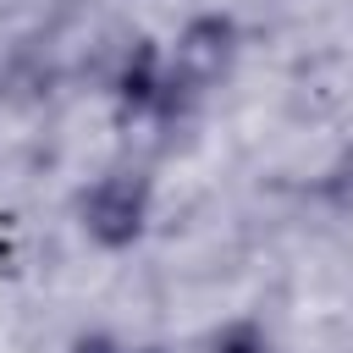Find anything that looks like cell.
Segmentation results:
<instances>
[{
    "label": "cell",
    "mask_w": 353,
    "mask_h": 353,
    "mask_svg": "<svg viewBox=\"0 0 353 353\" xmlns=\"http://www.w3.org/2000/svg\"><path fill=\"white\" fill-rule=\"evenodd\" d=\"M121 353H165V347H154V342H149V347H121Z\"/></svg>",
    "instance_id": "obj_6"
},
{
    "label": "cell",
    "mask_w": 353,
    "mask_h": 353,
    "mask_svg": "<svg viewBox=\"0 0 353 353\" xmlns=\"http://www.w3.org/2000/svg\"><path fill=\"white\" fill-rule=\"evenodd\" d=\"M110 94L127 116H171L182 99L171 94L165 83V50L154 39H132L127 55L116 61V77H110Z\"/></svg>",
    "instance_id": "obj_3"
},
{
    "label": "cell",
    "mask_w": 353,
    "mask_h": 353,
    "mask_svg": "<svg viewBox=\"0 0 353 353\" xmlns=\"http://www.w3.org/2000/svg\"><path fill=\"white\" fill-rule=\"evenodd\" d=\"M127 342H116V336H105V331H83L77 342H72V353H121Z\"/></svg>",
    "instance_id": "obj_5"
},
{
    "label": "cell",
    "mask_w": 353,
    "mask_h": 353,
    "mask_svg": "<svg viewBox=\"0 0 353 353\" xmlns=\"http://www.w3.org/2000/svg\"><path fill=\"white\" fill-rule=\"evenodd\" d=\"M204 353H270V336H265L254 320H232V325H221V331L210 336Z\"/></svg>",
    "instance_id": "obj_4"
},
{
    "label": "cell",
    "mask_w": 353,
    "mask_h": 353,
    "mask_svg": "<svg viewBox=\"0 0 353 353\" xmlns=\"http://www.w3.org/2000/svg\"><path fill=\"white\" fill-rule=\"evenodd\" d=\"M149 215H154V188L143 171H105L99 182L83 188L77 199V221H83V237L105 254H121L132 248L143 232H149Z\"/></svg>",
    "instance_id": "obj_2"
},
{
    "label": "cell",
    "mask_w": 353,
    "mask_h": 353,
    "mask_svg": "<svg viewBox=\"0 0 353 353\" xmlns=\"http://www.w3.org/2000/svg\"><path fill=\"white\" fill-rule=\"evenodd\" d=\"M232 61H237V22L226 11H199L165 44V83L176 99H199L232 77Z\"/></svg>",
    "instance_id": "obj_1"
}]
</instances>
